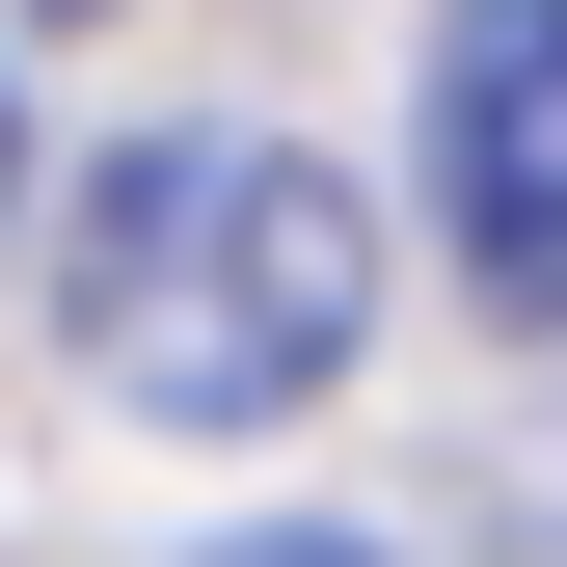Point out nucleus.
Segmentation results:
<instances>
[{
  "label": "nucleus",
  "mask_w": 567,
  "mask_h": 567,
  "mask_svg": "<svg viewBox=\"0 0 567 567\" xmlns=\"http://www.w3.org/2000/svg\"><path fill=\"white\" fill-rule=\"evenodd\" d=\"M54 324L135 433H298L379 351V189L298 163V135H135V163H82Z\"/></svg>",
  "instance_id": "obj_1"
},
{
  "label": "nucleus",
  "mask_w": 567,
  "mask_h": 567,
  "mask_svg": "<svg viewBox=\"0 0 567 567\" xmlns=\"http://www.w3.org/2000/svg\"><path fill=\"white\" fill-rule=\"evenodd\" d=\"M405 163H433V244L486 298H567V0H433Z\"/></svg>",
  "instance_id": "obj_2"
},
{
  "label": "nucleus",
  "mask_w": 567,
  "mask_h": 567,
  "mask_svg": "<svg viewBox=\"0 0 567 567\" xmlns=\"http://www.w3.org/2000/svg\"><path fill=\"white\" fill-rule=\"evenodd\" d=\"M217 567H379V540H324V514H298V540H217Z\"/></svg>",
  "instance_id": "obj_3"
},
{
  "label": "nucleus",
  "mask_w": 567,
  "mask_h": 567,
  "mask_svg": "<svg viewBox=\"0 0 567 567\" xmlns=\"http://www.w3.org/2000/svg\"><path fill=\"white\" fill-rule=\"evenodd\" d=\"M0 217H28V82H0Z\"/></svg>",
  "instance_id": "obj_4"
},
{
  "label": "nucleus",
  "mask_w": 567,
  "mask_h": 567,
  "mask_svg": "<svg viewBox=\"0 0 567 567\" xmlns=\"http://www.w3.org/2000/svg\"><path fill=\"white\" fill-rule=\"evenodd\" d=\"M54 28H82V0H54Z\"/></svg>",
  "instance_id": "obj_5"
}]
</instances>
